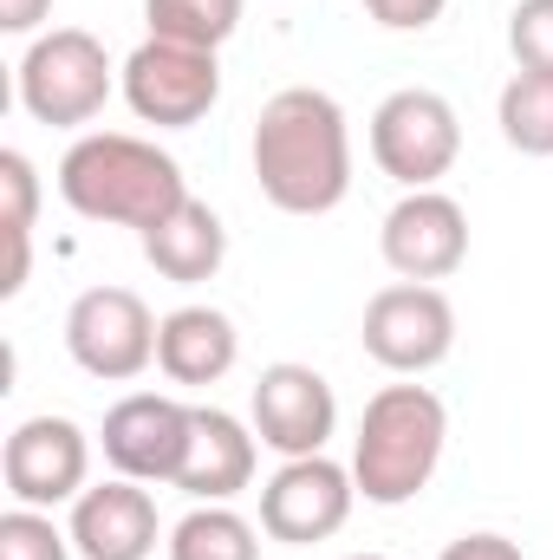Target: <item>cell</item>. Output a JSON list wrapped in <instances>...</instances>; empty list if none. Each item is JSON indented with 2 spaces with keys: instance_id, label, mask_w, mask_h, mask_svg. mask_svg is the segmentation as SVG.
<instances>
[{
  "instance_id": "cell-1",
  "label": "cell",
  "mask_w": 553,
  "mask_h": 560,
  "mask_svg": "<svg viewBox=\"0 0 553 560\" xmlns=\"http://www.w3.org/2000/svg\"><path fill=\"white\" fill-rule=\"evenodd\" d=\"M255 183L280 215H332L352 196V131L332 92L286 85L255 118Z\"/></svg>"
},
{
  "instance_id": "cell-2",
  "label": "cell",
  "mask_w": 553,
  "mask_h": 560,
  "mask_svg": "<svg viewBox=\"0 0 553 560\" xmlns=\"http://www.w3.org/2000/svg\"><path fill=\"white\" fill-rule=\"evenodd\" d=\"M59 196L85 222L150 235L163 215H176L189 202V183H183V163L169 150H156L150 138L85 131V138L59 156Z\"/></svg>"
},
{
  "instance_id": "cell-3",
  "label": "cell",
  "mask_w": 553,
  "mask_h": 560,
  "mask_svg": "<svg viewBox=\"0 0 553 560\" xmlns=\"http://www.w3.org/2000/svg\"><path fill=\"white\" fill-rule=\"evenodd\" d=\"M449 443V411L430 385H385L352 436V482L372 509H404L430 489Z\"/></svg>"
},
{
  "instance_id": "cell-4",
  "label": "cell",
  "mask_w": 553,
  "mask_h": 560,
  "mask_svg": "<svg viewBox=\"0 0 553 560\" xmlns=\"http://www.w3.org/2000/svg\"><path fill=\"white\" fill-rule=\"evenodd\" d=\"M118 85V66L105 52L98 33L85 26H52V33H33V46L20 52V72H13V92H20V112L33 125H52V131H79L105 112Z\"/></svg>"
},
{
  "instance_id": "cell-5",
  "label": "cell",
  "mask_w": 553,
  "mask_h": 560,
  "mask_svg": "<svg viewBox=\"0 0 553 560\" xmlns=\"http://www.w3.org/2000/svg\"><path fill=\"white\" fill-rule=\"evenodd\" d=\"M358 339H365L372 365H385L398 378H423L456 352V306L430 280H391L365 300Z\"/></svg>"
},
{
  "instance_id": "cell-6",
  "label": "cell",
  "mask_w": 553,
  "mask_h": 560,
  "mask_svg": "<svg viewBox=\"0 0 553 560\" xmlns=\"http://www.w3.org/2000/svg\"><path fill=\"white\" fill-rule=\"evenodd\" d=\"M462 156V118L443 92L404 85L372 112V163L404 183V189H436Z\"/></svg>"
},
{
  "instance_id": "cell-7",
  "label": "cell",
  "mask_w": 553,
  "mask_h": 560,
  "mask_svg": "<svg viewBox=\"0 0 553 560\" xmlns=\"http://www.w3.org/2000/svg\"><path fill=\"white\" fill-rule=\"evenodd\" d=\"M156 313L131 287H85L66 313V352L85 378L131 385L156 365Z\"/></svg>"
},
{
  "instance_id": "cell-8",
  "label": "cell",
  "mask_w": 553,
  "mask_h": 560,
  "mask_svg": "<svg viewBox=\"0 0 553 560\" xmlns=\"http://www.w3.org/2000/svg\"><path fill=\"white\" fill-rule=\"evenodd\" d=\"M118 92L156 131H189L215 112L222 98V66L202 46H176V39H143L138 52L118 66Z\"/></svg>"
},
{
  "instance_id": "cell-9",
  "label": "cell",
  "mask_w": 553,
  "mask_h": 560,
  "mask_svg": "<svg viewBox=\"0 0 553 560\" xmlns=\"http://www.w3.org/2000/svg\"><path fill=\"white\" fill-rule=\"evenodd\" d=\"M352 502H358V482H352L345 463H332L326 450L319 456H286L261 482V535L286 541V548L332 541L352 522Z\"/></svg>"
},
{
  "instance_id": "cell-10",
  "label": "cell",
  "mask_w": 553,
  "mask_h": 560,
  "mask_svg": "<svg viewBox=\"0 0 553 560\" xmlns=\"http://www.w3.org/2000/svg\"><path fill=\"white\" fill-rule=\"evenodd\" d=\"M0 476H7V495L20 509H59V502H79L92 482V436L72 418H39L13 423L7 450H0Z\"/></svg>"
},
{
  "instance_id": "cell-11",
  "label": "cell",
  "mask_w": 553,
  "mask_h": 560,
  "mask_svg": "<svg viewBox=\"0 0 553 560\" xmlns=\"http://www.w3.org/2000/svg\"><path fill=\"white\" fill-rule=\"evenodd\" d=\"M189 423H196V405H176L163 392H131L105 411V463L131 482H169L183 476V456H189Z\"/></svg>"
},
{
  "instance_id": "cell-12",
  "label": "cell",
  "mask_w": 553,
  "mask_h": 560,
  "mask_svg": "<svg viewBox=\"0 0 553 560\" xmlns=\"http://www.w3.org/2000/svg\"><path fill=\"white\" fill-rule=\"evenodd\" d=\"M378 255L398 280H449L469 261V215L443 189H404V202L378 229Z\"/></svg>"
},
{
  "instance_id": "cell-13",
  "label": "cell",
  "mask_w": 553,
  "mask_h": 560,
  "mask_svg": "<svg viewBox=\"0 0 553 560\" xmlns=\"http://www.w3.org/2000/svg\"><path fill=\"white\" fill-rule=\"evenodd\" d=\"M255 436L274 450V456H319L339 430V398L326 385V372L299 365V359H280L255 378Z\"/></svg>"
},
{
  "instance_id": "cell-14",
  "label": "cell",
  "mask_w": 553,
  "mask_h": 560,
  "mask_svg": "<svg viewBox=\"0 0 553 560\" xmlns=\"http://www.w3.org/2000/svg\"><path fill=\"white\" fill-rule=\"evenodd\" d=\"M72 548L79 560H150L156 555V502H150V482L131 476H111V482H92L79 502H72Z\"/></svg>"
},
{
  "instance_id": "cell-15",
  "label": "cell",
  "mask_w": 553,
  "mask_h": 560,
  "mask_svg": "<svg viewBox=\"0 0 553 560\" xmlns=\"http://www.w3.org/2000/svg\"><path fill=\"white\" fill-rule=\"evenodd\" d=\"M255 463H261L255 423H242L235 411H222V405H196L189 456H183L176 489L196 495V502H235V495L255 482Z\"/></svg>"
},
{
  "instance_id": "cell-16",
  "label": "cell",
  "mask_w": 553,
  "mask_h": 560,
  "mask_svg": "<svg viewBox=\"0 0 553 560\" xmlns=\"http://www.w3.org/2000/svg\"><path fill=\"white\" fill-rule=\"evenodd\" d=\"M235 359H242V332H235V319L222 306H176V313H163L156 365H163L169 385H189V392L222 385L235 372Z\"/></svg>"
},
{
  "instance_id": "cell-17",
  "label": "cell",
  "mask_w": 553,
  "mask_h": 560,
  "mask_svg": "<svg viewBox=\"0 0 553 560\" xmlns=\"http://www.w3.org/2000/svg\"><path fill=\"white\" fill-rule=\"evenodd\" d=\"M143 242V261L156 268L163 280H176V287H202V280L222 275V261H228V229H222V215L209 209V202H183L176 215H163Z\"/></svg>"
},
{
  "instance_id": "cell-18",
  "label": "cell",
  "mask_w": 553,
  "mask_h": 560,
  "mask_svg": "<svg viewBox=\"0 0 553 560\" xmlns=\"http://www.w3.org/2000/svg\"><path fill=\"white\" fill-rule=\"evenodd\" d=\"M169 560H261V528L228 502H196L169 528Z\"/></svg>"
},
{
  "instance_id": "cell-19",
  "label": "cell",
  "mask_w": 553,
  "mask_h": 560,
  "mask_svg": "<svg viewBox=\"0 0 553 560\" xmlns=\"http://www.w3.org/2000/svg\"><path fill=\"white\" fill-rule=\"evenodd\" d=\"M495 125H502L508 150L553 156V72H521L515 66V79L495 98Z\"/></svg>"
},
{
  "instance_id": "cell-20",
  "label": "cell",
  "mask_w": 553,
  "mask_h": 560,
  "mask_svg": "<svg viewBox=\"0 0 553 560\" xmlns=\"http://www.w3.org/2000/svg\"><path fill=\"white\" fill-rule=\"evenodd\" d=\"M242 7L248 0H143V20H150V39L222 52L242 26Z\"/></svg>"
},
{
  "instance_id": "cell-21",
  "label": "cell",
  "mask_w": 553,
  "mask_h": 560,
  "mask_svg": "<svg viewBox=\"0 0 553 560\" xmlns=\"http://www.w3.org/2000/svg\"><path fill=\"white\" fill-rule=\"evenodd\" d=\"M72 528L52 522V509H7L0 515V560H72Z\"/></svg>"
},
{
  "instance_id": "cell-22",
  "label": "cell",
  "mask_w": 553,
  "mask_h": 560,
  "mask_svg": "<svg viewBox=\"0 0 553 560\" xmlns=\"http://www.w3.org/2000/svg\"><path fill=\"white\" fill-rule=\"evenodd\" d=\"M508 52H515L521 72H553V0H515Z\"/></svg>"
},
{
  "instance_id": "cell-23",
  "label": "cell",
  "mask_w": 553,
  "mask_h": 560,
  "mask_svg": "<svg viewBox=\"0 0 553 560\" xmlns=\"http://www.w3.org/2000/svg\"><path fill=\"white\" fill-rule=\"evenodd\" d=\"M0 196H7V235H33V215H39V170L26 150H0Z\"/></svg>"
},
{
  "instance_id": "cell-24",
  "label": "cell",
  "mask_w": 553,
  "mask_h": 560,
  "mask_svg": "<svg viewBox=\"0 0 553 560\" xmlns=\"http://www.w3.org/2000/svg\"><path fill=\"white\" fill-rule=\"evenodd\" d=\"M443 7H449V0H365V13H372L385 33H423V26L443 20Z\"/></svg>"
},
{
  "instance_id": "cell-25",
  "label": "cell",
  "mask_w": 553,
  "mask_h": 560,
  "mask_svg": "<svg viewBox=\"0 0 553 560\" xmlns=\"http://www.w3.org/2000/svg\"><path fill=\"white\" fill-rule=\"evenodd\" d=\"M436 560H528V555H521V541H508L495 528H475V535H456Z\"/></svg>"
},
{
  "instance_id": "cell-26",
  "label": "cell",
  "mask_w": 553,
  "mask_h": 560,
  "mask_svg": "<svg viewBox=\"0 0 553 560\" xmlns=\"http://www.w3.org/2000/svg\"><path fill=\"white\" fill-rule=\"evenodd\" d=\"M52 13V0H0V33H39V20Z\"/></svg>"
},
{
  "instance_id": "cell-27",
  "label": "cell",
  "mask_w": 553,
  "mask_h": 560,
  "mask_svg": "<svg viewBox=\"0 0 553 560\" xmlns=\"http://www.w3.org/2000/svg\"><path fill=\"white\" fill-rule=\"evenodd\" d=\"M352 560H385V555H352Z\"/></svg>"
}]
</instances>
